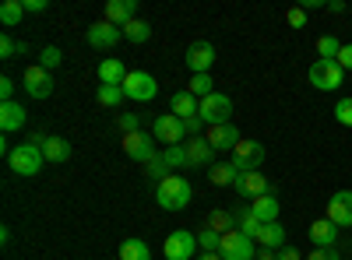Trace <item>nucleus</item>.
Returning <instances> with one entry per match:
<instances>
[{
  "mask_svg": "<svg viewBox=\"0 0 352 260\" xmlns=\"http://www.w3.org/2000/svg\"><path fill=\"white\" fill-rule=\"evenodd\" d=\"M190 197H194V187H190L187 176H180V172H169L155 190V200H159L162 211H184L190 204Z\"/></svg>",
  "mask_w": 352,
  "mask_h": 260,
  "instance_id": "f257e3e1",
  "label": "nucleus"
},
{
  "mask_svg": "<svg viewBox=\"0 0 352 260\" xmlns=\"http://www.w3.org/2000/svg\"><path fill=\"white\" fill-rule=\"evenodd\" d=\"M8 165H11V172H18V176H36V172L46 165V158H43V148H39V144L21 141L18 148H11Z\"/></svg>",
  "mask_w": 352,
  "mask_h": 260,
  "instance_id": "f03ea898",
  "label": "nucleus"
},
{
  "mask_svg": "<svg viewBox=\"0 0 352 260\" xmlns=\"http://www.w3.org/2000/svg\"><path fill=\"white\" fill-rule=\"evenodd\" d=\"M342 78H345V71L338 67V60H314L310 64V84H314L317 92L342 88Z\"/></svg>",
  "mask_w": 352,
  "mask_h": 260,
  "instance_id": "7ed1b4c3",
  "label": "nucleus"
},
{
  "mask_svg": "<svg viewBox=\"0 0 352 260\" xmlns=\"http://www.w3.org/2000/svg\"><path fill=\"white\" fill-rule=\"evenodd\" d=\"M219 253H222V260H254L257 257V243L250 236H243L240 228H232V233L222 236Z\"/></svg>",
  "mask_w": 352,
  "mask_h": 260,
  "instance_id": "20e7f679",
  "label": "nucleus"
},
{
  "mask_svg": "<svg viewBox=\"0 0 352 260\" xmlns=\"http://www.w3.org/2000/svg\"><path fill=\"white\" fill-rule=\"evenodd\" d=\"M124 155H127V158H134V162H141V165H148V162L159 155L155 137H152V134H144V130L124 134Z\"/></svg>",
  "mask_w": 352,
  "mask_h": 260,
  "instance_id": "39448f33",
  "label": "nucleus"
},
{
  "mask_svg": "<svg viewBox=\"0 0 352 260\" xmlns=\"http://www.w3.org/2000/svg\"><path fill=\"white\" fill-rule=\"evenodd\" d=\"M197 117L208 123V127L229 123V117H232V99L222 95V92H212L208 99H201V113H197Z\"/></svg>",
  "mask_w": 352,
  "mask_h": 260,
  "instance_id": "423d86ee",
  "label": "nucleus"
},
{
  "mask_svg": "<svg viewBox=\"0 0 352 260\" xmlns=\"http://www.w3.org/2000/svg\"><path fill=\"white\" fill-rule=\"evenodd\" d=\"M124 95L134 99V102H152L159 95V84L148 71H131L127 81H124Z\"/></svg>",
  "mask_w": 352,
  "mask_h": 260,
  "instance_id": "0eeeda50",
  "label": "nucleus"
},
{
  "mask_svg": "<svg viewBox=\"0 0 352 260\" xmlns=\"http://www.w3.org/2000/svg\"><path fill=\"white\" fill-rule=\"evenodd\" d=\"M152 137L162 141L166 148H173V144H184V141H187L184 120H180V117H173V113H162V117L155 120V127H152Z\"/></svg>",
  "mask_w": 352,
  "mask_h": 260,
  "instance_id": "6e6552de",
  "label": "nucleus"
},
{
  "mask_svg": "<svg viewBox=\"0 0 352 260\" xmlns=\"http://www.w3.org/2000/svg\"><path fill=\"white\" fill-rule=\"evenodd\" d=\"M197 250V236L190 233V228H176V233H169L162 253L166 260H190V253Z\"/></svg>",
  "mask_w": 352,
  "mask_h": 260,
  "instance_id": "1a4fd4ad",
  "label": "nucleus"
},
{
  "mask_svg": "<svg viewBox=\"0 0 352 260\" xmlns=\"http://www.w3.org/2000/svg\"><path fill=\"white\" fill-rule=\"evenodd\" d=\"M21 84H25V92L28 95H32V99H50L53 95V88H56V84H53V74L46 71V67H28L25 74H21Z\"/></svg>",
  "mask_w": 352,
  "mask_h": 260,
  "instance_id": "9d476101",
  "label": "nucleus"
},
{
  "mask_svg": "<svg viewBox=\"0 0 352 260\" xmlns=\"http://www.w3.org/2000/svg\"><path fill=\"white\" fill-rule=\"evenodd\" d=\"M85 39H88V46H96V49H113L116 43L124 39V28H116V25H109V21L102 18V21H96V25H88Z\"/></svg>",
  "mask_w": 352,
  "mask_h": 260,
  "instance_id": "9b49d317",
  "label": "nucleus"
},
{
  "mask_svg": "<svg viewBox=\"0 0 352 260\" xmlns=\"http://www.w3.org/2000/svg\"><path fill=\"white\" fill-rule=\"evenodd\" d=\"M184 152H187V165H190V169H212V165H215V148L208 144V137H190V141H184Z\"/></svg>",
  "mask_w": 352,
  "mask_h": 260,
  "instance_id": "f8f14e48",
  "label": "nucleus"
},
{
  "mask_svg": "<svg viewBox=\"0 0 352 260\" xmlns=\"http://www.w3.org/2000/svg\"><path fill=\"white\" fill-rule=\"evenodd\" d=\"M264 162V144L261 141H240L236 148H232V165L240 172H250Z\"/></svg>",
  "mask_w": 352,
  "mask_h": 260,
  "instance_id": "ddd939ff",
  "label": "nucleus"
},
{
  "mask_svg": "<svg viewBox=\"0 0 352 260\" xmlns=\"http://www.w3.org/2000/svg\"><path fill=\"white\" fill-rule=\"evenodd\" d=\"M212 64H215V46L212 43L201 39V43L187 46V67H190V74H208Z\"/></svg>",
  "mask_w": 352,
  "mask_h": 260,
  "instance_id": "4468645a",
  "label": "nucleus"
},
{
  "mask_svg": "<svg viewBox=\"0 0 352 260\" xmlns=\"http://www.w3.org/2000/svg\"><path fill=\"white\" fill-rule=\"evenodd\" d=\"M32 144H39L43 148V158L46 162H67L71 158V144L64 137H56V134H32Z\"/></svg>",
  "mask_w": 352,
  "mask_h": 260,
  "instance_id": "2eb2a0df",
  "label": "nucleus"
},
{
  "mask_svg": "<svg viewBox=\"0 0 352 260\" xmlns=\"http://www.w3.org/2000/svg\"><path fill=\"white\" fill-rule=\"evenodd\" d=\"M204 137H208V144H212L215 152H232V148H236V144L243 141V137H240V130L232 127V123H219V127H208V130H204Z\"/></svg>",
  "mask_w": 352,
  "mask_h": 260,
  "instance_id": "dca6fc26",
  "label": "nucleus"
},
{
  "mask_svg": "<svg viewBox=\"0 0 352 260\" xmlns=\"http://www.w3.org/2000/svg\"><path fill=\"white\" fill-rule=\"evenodd\" d=\"M272 190V183H268V176L264 172H257V169H250V172H240V180H236V193L240 197H261V193H268Z\"/></svg>",
  "mask_w": 352,
  "mask_h": 260,
  "instance_id": "f3484780",
  "label": "nucleus"
},
{
  "mask_svg": "<svg viewBox=\"0 0 352 260\" xmlns=\"http://www.w3.org/2000/svg\"><path fill=\"white\" fill-rule=\"evenodd\" d=\"M138 18V0H106V21L124 28L127 21Z\"/></svg>",
  "mask_w": 352,
  "mask_h": 260,
  "instance_id": "a211bd4d",
  "label": "nucleus"
},
{
  "mask_svg": "<svg viewBox=\"0 0 352 260\" xmlns=\"http://www.w3.org/2000/svg\"><path fill=\"white\" fill-rule=\"evenodd\" d=\"M310 243L320 246V250H331V246L338 243V225H335L331 218H317V222H310Z\"/></svg>",
  "mask_w": 352,
  "mask_h": 260,
  "instance_id": "6ab92c4d",
  "label": "nucleus"
},
{
  "mask_svg": "<svg viewBox=\"0 0 352 260\" xmlns=\"http://www.w3.org/2000/svg\"><path fill=\"white\" fill-rule=\"evenodd\" d=\"M328 218L335 225H352V190H338L328 200Z\"/></svg>",
  "mask_w": 352,
  "mask_h": 260,
  "instance_id": "aec40b11",
  "label": "nucleus"
},
{
  "mask_svg": "<svg viewBox=\"0 0 352 260\" xmlns=\"http://www.w3.org/2000/svg\"><path fill=\"white\" fill-rule=\"evenodd\" d=\"M250 211H254V218H257L261 225L278 222V197H275V190H268V193L254 197V200H250Z\"/></svg>",
  "mask_w": 352,
  "mask_h": 260,
  "instance_id": "412c9836",
  "label": "nucleus"
},
{
  "mask_svg": "<svg viewBox=\"0 0 352 260\" xmlns=\"http://www.w3.org/2000/svg\"><path fill=\"white\" fill-rule=\"evenodd\" d=\"M25 127V106L21 102H0V130L11 134Z\"/></svg>",
  "mask_w": 352,
  "mask_h": 260,
  "instance_id": "4be33fe9",
  "label": "nucleus"
},
{
  "mask_svg": "<svg viewBox=\"0 0 352 260\" xmlns=\"http://www.w3.org/2000/svg\"><path fill=\"white\" fill-rule=\"evenodd\" d=\"M169 113H173V117H180V120H190V117L201 113V99H194L190 92H176L169 99Z\"/></svg>",
  "mask_w": 352,
  "mask_h": 260,
  "instance_id": "5701e85b",
  "label": "nucleus"
},
{
  "mask_svg": "<svg viewBox=\"0 0 352 260\" xmlns=\"http://www.w3.org/2000/svg\"><path fill=\"white\" fill-rule=\"evenodd\" d=\"M254 243H257L261 250H282V246H285V225H278V222L261 225V233H257Z\"/></svg>",
  "mask_w": 352,
  "mask_h": 260,
  "instance_id": "b1692460",
  "label": "nucleus"
},
{
  "mask_svg": "<svg viewBox=\"0 0 352 260\" xmlns=\"http://www.w3.org/2000/svg\"><path fill=\"white\" fill-rule=\"evenodd\" d=\"M236 180H240V169L232 162H215L208 169V183L212 187H236Z\"/></svg>",
  "mask_w": 352,
  "mask_h": 260,
  "instance_id": "393cba45",
  "label": "nucleus"
},
{
  "mask_svg": "<svg viewBox=\"0 0 352 260\" xmlns=\"http://www.w3.org/2000/svg\"><path fill=\"white\" fill-rule=\"evenodd\" d=\"M127 74H131V71H127L120 60H116V56H109V60L99 64V81H102V84H120V88H124Z\"/></svg>",
  "mask_w": 352,
  "mask_h": 260,
  "instance_id": "a878e982",
  "label": "nucleus"
},
{
  "mask_svg": "<svg viewBox=\"0 0 352 260\" xmlns=\"http://www.w3.org/2000/svg\"><path fill=\"white\" fill-rule=\"evenodd\" d=\"M116 253H120V260H152V250L144 239H124Z\"/></svg>",
  "mask_w": 352,
  "mask_h": 260,
  "instance_id": "bb28decb",
  "label": "nucleus"
},
{
  "mask_svg": "<svg viewBox=\"0 0 352 260\" xmlns=\"http://www.w3.org/2000/svg\"><path fill=\"white\" fill-rule=\"evenodd\" d=\"M21 18H25V0H4L0 4V25L4 28H14Z\"/></svg>",
  "mask_w": 352,
  "mask_h": 260,
  "instance_id": "cd10ccee",
  "label": "nucleus"
},
{
  "mask_svg": "<svg viewBox=\"0 0 352 260\" xmlns=\"http://www.w3.org/2000/svg\"><path fill=\"white\" fill-rule=\"evenodd\" d=\"M342 46H345V43H338V36L324 32V36L317 39V60H338V53H342Z\"/></svg>",
  "mask_w": 352,
  "mask_h": 260,
  "instance_id": "c85d7f7f",
  "label": "nucleus"
},
{
  "mask_svg": "<svg viewBox=\"0 0 352 260\" xmlns=\"http://www.w3.org/2000/svg\"><path fill=\"white\" fill-rule=\"evenodd\" d=\"M127 95H124V88H120V84H99V88H96V102L99 106H109V109H116V106H120Z\"/></svg>",
  "mask_w": 352,
  "mask_h": 260,
  "instance_id": "c756f323",
  "label": "nucleus"
},
{
  "mask_svg": "<svg viewBox=\"0 0 352 260\" xmlns=\"http://www.w3.org/2000/svg\"><path fill=\"white\" fill-rule=\"evenodd\" d=\"M124 39H127V43H148V39H152V25L141 21V18L127 21V25H124Z\"/></svg>",
  "mask_w": 352,
  "mask_h": 260,
  "instance_id": "7c9ffc66",
  "label": "nucleus"
},
{
  "mask_svg": "<svg viewBox=\"0 0 352 260\" xmlns=\"http://www.w3.org/2000/svg\"><path fill=\"white\" fill-rule=\"evenodd\" d=\"M28 53V43L21 39H14L11 32H4V36H0V56H4V60H14V56H25Z\"/></svg>",
  "mask_w": 352,
  "mask_h": 260,
  "instance_id": "2f4dec72",
  "label": "nucleus"
},
{
  "mask_svg": "<svg viewBox=\"0 0 352 260\" xmlns=\"http://www.w3.org/2000/svg\"><path fill=\"white\" fill-rule=\"evenodd\" d=\"M212 84H215L212 74H190V88H187V92H190L194 99H208V95L215 92Z\"/></svg>",
  "mask_w": 352,
  "mask_h": 260,
  "instance_id": "473e14b6",
  "label": "nucleus"
},
{
  "mask_svg": "<svg viewBox=\"0 0 352 260\" xmlns=\"http://www.w3.org/2000/svg\"><path fill=\"white\" fill-rule=\"evenodd\" d=\"M197 246H201L204 253H219V246H222V236L215 233V228H208V225H204L201 233H197Z\"/></svg>",
  "mask_w": 352,
  "mask_h": 260,
  "instance_id": "72a5a7b5",
  "label": "nucleus"
},
{
  "mask_svg": "<svg viewBox=\"0 0 352 260\" xmlns=\"http://www.w3.org/2000/svg\"><path fill=\"white\" fill-rule=\"evenodd\" d=\"M232 225H236V218H232L229 211H212V215H208V228H215L219 236L232 233Z\"/></svg>",
  "mask_w": 352,
  "mask_h": 260,
  "instance_id": "f704fd0d",
  "label": "nucleus"
},
{
  "mask_svg": "<svg viewBox=\"0 0 352 260\" xmlns=\"http://www.w3.org/2000/svg\"><path fill=\"white\" fill-rule=\"evenodd\" d=\"M236 228H240L243 236L257 239V233H261V222H257V218H254V211L247 208V211H240V215H236Z\"/></svg>",
  "mask_w": 352,
  "mask_h": 260,
  "instance_id": "c9c22d12",
  "label": "nucleus"
},
{
  "mask_svg": "<svg viewBox=\"0 0 352 260\" xmlns=\"http://www.w3.org/2000/svg\"><path fill=\"white\" fill-rule=\"evenodd\" d=\"M144 176H148V180H155V183H162L166 176H169V165H166V158H162V152L148 162V165H144Z\"/></svg>",
  "mask_w": 352,
  "mask_h": 260,
  "instance_id": "e433bc0d",
  "label": "nucleus"
},
{
  "mask_svg": "<svg viewBox=\"0 0 352 260\" xmlns=\"http://www.w3.org/2000/svg\"><path fill=\"white\" fill-rule=\"evenodd\" d=\"M162 158L169 169H184L187 165V152H184V144H173V148H162Z\"/></svg>",
  "mask_w": 352,
  "mask_h": 260,
  "instance_id": "4c0bfd02",
  "label": "nucleus"
},
{
  "mask_svg": "<svg viewBox=\"0 0 352 260\" xmlns=\"http://www.w3.org/2000/svg\"><path fill=\"white\" fill-rule=\"evenodd\" d=\"M60 60H64V53L56 49V46H43V53H39V67L53 71V67H60Z\"/></svg>",
  "mask_w": 352,
  "mask_h": 260,
  "instance_id": "58836bf2",
  "label": "nucleus"
},
{
  "mask_svg": "<svg viewBox=\"0 0 352 260\" xmlns=\"http://www.w3.org/2000/svg\"><path fill=\"white\" fill-rule=\"evenodd\" d=\"M335 120L342 127H352V99H338L335 102Z\"/></svg>",
  "mask_w": 352,
  "mask_h": 260,
  "instance_id": "ea45409f",
  "label": "nucleus"
},
{
  "mask_svg": "<svg viewBox=\"0 0 352 260\" xmlns=\"http://www.w3.org/2000/svg\"><path fill=\"white\" fill-rule=\"evenodd\" d=\"M116 123H120V130H124V134L141 130V117H138V113H120V120H116Z\"/></svg>",
  "mask_w": 352,
  "mask_h": 260,
  "instance_id": "a19ab883",
  "label": "nucleus"
},
{
  "mask_svg": "<svg viewBox=\"0 0 352 260\" xmlns=\"http://www.w3.org/2000/svg\"><path fill=\"white\" fill-rule=\"evenodd\" d=\"M285 21H289L292 28H307V11H303V8H289V11H285Z\"/></svg>",
  "mask_w": 352,
  "mask_h": 260,
  "instance_id": "79ce46f5",
  "label": "nucleus"
},
{
  "mask_svg": "<svg viewBox=\"0 0 352 260\" xmlns=\"http://www.w3.org/2000/svg\"><path fill=\"white\" fill-rule=\"evenodd\" d=\"M307 260H342V253L331 246V250H320V246H314V253H307Z\"/></svg>",
  "mask_w": 352,
  "mask_h": 260,
  "instance_id": "37998d69",
  "label": "nucleus"
},
{
  "mask_svg": "<svg viewBox=\"0 0 352 260\" xmlns=\"http://www.w3.org/2000/svg\"><path fill=\"white\" fill-rule=\"evenodd\" d=\"M0 102H14V81L0 78Z\"/></svg>",
  "mask_w": 352,
  "mask_h": 260,
  "instance_id": "c03bdc74",
  "label": "nucleus"
},
{
  "mask_svg": "<svg viewBox=\"0 0 352 260\" xmlns=\"http://www.w3.org/2000/svg\"><path fill=\"white\" fill-rule=\"evenodd\" d=\"M275 260H303V250H296V246H282V250L275 253Z\"/></svg>",
  "mask_w": 352,
  "mask_h": 260,
  "instance_id": "a18cd8bd",
  "label": "nucleus"
},
{
  "mask_svg": "<svg viewBox=\"0 0 352 260\" xmlns=\"http://www.w3.org/2000/svg\"><path fill=\"white\" fill-rule=\"evenodd\" d=\"M338 67H342V71H352V43L342 46V53H338Z\"/></svg>",
  "mask_w": 352,
  "mask_h": 260,
  "instance_id": "49530a36",
  "label": "nucleus"
},
{
  "mask_svg": "<svg viewBox=\"0 0 352 260\" xmlns=\"http://www.w3.org/2000/svg\"><path fill=\"white\" fill-rule=\"evenodd\" d=\"M46 11V0H25V14H43Z\"/></svg>",
  "mask_w": 352,
  "mask_h": 260,
  "instance_id": "de8ad7c7",
  "label": "nucleus"
},
{
  "mask_svg": "<svg viewBox=\"0 0 352 260\" xmlns=\"http://www.w3.org/2000/svg\"><path fill=\"white\" fill-rule=\"evenodd\" d=\"M345 8H349V4H345V0H331V4H328V11H331V14H342Z\"/></svg>",
  "mask_w": 352,
  "mask_h": 260,
  "instance_id": "09e8293b",
  "label": "nucleus"
},
{
  "mask_svg": "<svg viewBox=\"0 0 352 260\" xmlns=\"http://www.w3.org/2000/svg\"><path fill=\"white\" fill-rule=\"evenodd\" d=\"M275 253H278V250H261V246H257V257H254V260H275Z\"/></svg>",
  "mask_w": 352,
  "mask_h": 260,
  "instance_id": "8fccbe9b",
  "label": "nucleus"
},
{
  "mask_svg": "<svg viewBox=\"0 0 352 260\" xmlns=\"http://www.w3.org/2000/svg\"><path fill=\"white\" fill-rule=\"evenodd\" d=\"M197 260H222V253H201Z\"/></svg>",
  "mask_w": 352,
  "mask_h": 260,
  "instance_id": "3c124183",
  "label": "nucleus"
}]
</instances>
